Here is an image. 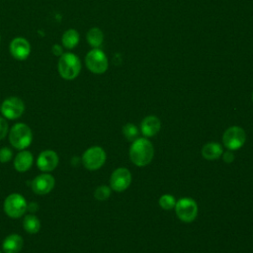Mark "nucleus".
Listing matches in <instances>:
<instances>
[{"mask_svg": "<svg viewBox=\"0 0 253 253\" xmlns=\"http://www.w3.org/2000/svg\"><path fill=\"white\" fill-rule=\"evenodd\" d=\"M154 155L152 143L144 137H138L132 141L129 148V158L131 162L139 167L149 164Z\"/></svg>", "mask_w": 253, "mask_h": 253, "instance_id": "obj_1", "label": "nucleus"}, {"mask_svg": "<svg viewBox=\"0 0 253 253\" xmlns=\"http://www.w3.org/2000/svg\"><path fill=\"white\" fill-rule=\"evenodd\" d=\"M57 69L59 75L65 80L75 79L81 70L79 57L72 52H63L58 59Z\"/></svg>", "mask_w": 253, "mask_h": 253, "instance_id": "obj_2", "label": "nucleus"}, {"mask_svg": "<svg viewBox=\"0 0 253 253\" xmlns=\"http://www.w3.org/2000/svg\"><path fill=\"white\" fill-rule=\"evenodd\" d=\"M9 140L11 145L16 149H26L33 140V133L30 126L24 123L15 124L9 130Z\"/></svg>", "mask_w": 253, "mask_h": 253, "instance_id": "obj_3", "label": "nucleus"}, {"mask_svg": "<svg viewBox=\"0 0 253 253\" xmlns=\"http://www.w3.org/2000/svg\"><path fill=\"white\" fill-rule=\"evenodd\" d=\"M26 199L18 193L10 194L4 201L3 209L5 213L12 218H19L27 211Z\"/></svg>", "mask_w": 253, "mask_h": 253, "instance_id": "obj_4", "label": "nucleus"}, {"mask_svg": "<svg viewBox=\"0 0 253 253\" xmlns=\"http://www.w3.org/2000/svg\"><path fill=\"white\" fill-rule=\"evenodd\" d=\"M85 64L87 68L95 74H103L108 69V58L100 48H93L85 56Z\"/></svg>", "mask_w": 253, "mask_h": 253, "instance_id": "obj_5", "label": "nucleus"}, {"mask_svg": "<svg viewBox=\"0 0 253 253\" xmlns=\"http://www.w3.org/2000/svg\"><path fill=\"white\" fill-rule=\"evenodd\" d=\"M106 161V152L100 146H92L84 151L82 155V163L84 167L90 171L98 170Z\"/></svg>", "mask_w": 253, "mask_h": 253, "instance_id": "obj_6", "label": "nucleus"}, {"mask_svg": "<svg viewBox=\"0 0 253 253\" xmlns=\"http://www.w3.org/2000/svg\"><path fill=\"white\" fill-rule=\"evenodd\" d=\"M175 212L179 219L185 222L193 221L198 214V206L191 198H182L176 202Z\"/></svg>", "mask_w": 253, "mask_h": 253, "instance_id": "obj_7", "label": "nucleus"}, {"mask_svg": "<svg viewBox=\"0 0 253 253\" xmlns=\"http://www.w3.org/2000/svg\"><path fill=\"white\" fill-rule=\"evenodd\" d=\"M4 118L8 120L19 119L25 112V104L19 97H9L5 99L0 107Z\"/></svg>", "mask_w": 253, "mask_h": 253, "instance_id": "obj_8", "label": "nucleus"}, {"mask_svg": "<svg viewBox=\"0 0 253 253\" xmlns=\"http://www.w3.org/2000/svg\"><path fill=\"white\" fill-rule=\"evenodd\" d=\"M245 139V131L240 126H230L224 131L222 135L223 145L229 150H236L242 147Z\"/></svg>", "mask_w": 253, "mask_h": 253, "instance_id": "obj_9", "label": "nucleus"}, {"mask_svg": "<svg viewBox=\"0 0 253 253\" xmlns=\"http://www.w3.org/2000/svg\"><path fill=\"white\" fill-rule=\"evenodd\" d=\"M131 182V174L128 169L125 167H120L116 169L110 178V186L116 192H123Z\"/></svg>", "mask_w": 253, "mask_h": 253, "instance_id": "obj_10", "label": "nucleus"}, {"mask_svg": "<svg viewBox=\"0 0 253 253\" xmlns=\"http://www.w3.org/2000/svg\"><path fill=\"white\" fill-rule=\"evenodd\" d=\"M10 53L17 60H25L31 53V44L27 39L22 37L14 38L10 42Z\"/></svg>", "mask_w": 253, "mask_h": 253, "instance_id": "obj_11", "label": "nucleus"}, {"mask_svg": "<svg viewBox=\"0 0 253 253\" xmlns=\"http://www.w3.org/2000/svg\"><path fill=\"white\" fill-rule=\"evenodd\" d=\"M59 162L58 155L53 150H43L40 153L37 159L38 168L43 173H49L53 171Z\"/></svg>", "mask_w": 253, "mask_h": 253, "instance_id": "obj_12", "label": "nucleus"}, {"mask_svg": "<svg viewBox=\"0 0 253 253\" xmlns=\"http://www.w3.org/2000/svg\"><path fill=\"white\" fill-rule=\"evenodd\" d=\"M55 180L49 173H42L38 175L32 182V190L37 195H46L54 188Z\"/></svg>", "mask_w": 253, "mask_h": 253, "instance_id": "obj_13", "label": "nucleus"}, {"mask_svg": "<svg viewBox=\"0 0 253 253\" xmlns=\"http://www.w3.org/2000/svg\"><path fill=\"white\" fill-rule=\"evenodd\" d=\"M161 127L160 120L155 116H148L144 118L140 124V130L146 137L155 135Z\"/></svg>", "mask_w": 253, "mask_h": 253, "instance_id": "obj_14", "label": "nucleus"}, {"mask_svg": "<svg viewBox=\"0 0 253 253\" xmlns=\"http://www.w3.org/2000/svg\"><path fill=\"white\" fill-rule=\"evenodd\" d=\"M33 154L28 150H21L14 158V168L18 172H27L33 165Z\"/></svg>", "mask_w": 253, "mask_h": 253, "instance_id": "obj_15", "label": "nucleus"}, {"mask_svg": "<svg viewBox=\"0 0 253 253\" xmlns=\"http://www.w3.org/2000/svg\"><path fill=\"white\" fill-rule=\"evenodd\" d=\"M24 245V241L21 235L12 233L8 235L2 243V249L4 253H19Z\"/></svg>", "mask_w": 253, "mask_h": 253, "instance_id": "obj_16", "label": "nucleus"}, {"mask_svg": "<svg viewBox=\"0 0 253 253\" xmlns=\"http://www.w3.org/2000/svg\"><path fill=\"white\" fill-rule=\"evenodd\" d=\"M223 153L222 146L217 142H209L202 148V155L208 160H214L220 157Z\"/></svg>", "mask_w": 253, "mask_h": 253, "instance_id": "obj_17", "label": "nucleus"}, {"mask_svg": "<svg viewBox=\"0 0 253 253\" xmlns=\"http://www.w3.org/2000/svg\"><path fill=\"white\" fill-rule=\"evenodd\" d=\"M79 40H80L79 33L75 29L66 30L61 37L62 45L67 49L74 48L78 44Z\"/></svg>", "mask_w": 253, "mask_h": 253, "instance_id": "obj_18", "label": "nucleus"}, {"mask_svg": "<svg viewBox=\"0 0 253 253\" xmlns=\"http://www.w3.org/2000/svg\"><path fill=\"white\" fill-rule=\"evenodd\" d=\"M86 40L88 42V43L94 47V48H99V46H101V44L103 43L104 41V34L102 32L101 29L94 27L91 28L86 35Z\"/></svg>", "mask_w": 253, "mask_h": 253, "instance_id": "obj_19", "label": "nucleus"}, {"mask_svg": "<svg viewBox=\"0 0 253 253\" xmlns=\"http://www.w3.org/2000/svg\"><path fill=\"white\" fill-rule=\"evenodd\" d=\"M23 228L30 234H36L41 229V221L35 214L30 213L24 217Z\"/></svg>", "mask_w": 253, "mask_h": 253, "instance_id": "obj_20", "label": "nucleus"}, {"mask_svg": "<svg viewBox=\"0 0 253 253\" xmlns=\"http://www.w3.org/2000/svg\"><path fill=\"white\" fill-rule=\"evenodd\" d=\"M123 133L128 141H134L138 138V128L130 123H127L123 127Z\"/></svg>", "mask_w": 253, "mask_h": 253, "instance_id": "obj_21", "label": "nucleus"}, {"mask_svg": "<svg viewBox=\"0 0 253 253\" xmlns=\"http://www.w3.org/2000/svg\"><path fill=\"white\" fill-rule=\"evenodd\" d=\"M176 202L177 201L175 200V198L172 195L166 194V195H163V196L160 197V199H159V206L163 210L168 211V210H171V209L175 208Z\"/></svg>", "mask_w": 253, "mask_h": 253, "instance_id": "obj_22", "label": "nucleus"}, {"mask_svg": "<svg viewBox=\"0 0 253 253\" xmlns=\"http://www.w3.org/2000/svg\"><path fill=\"white\" fill-rule=\"evenodd\" d=\"M110 195H111V189L106 185L99 186L94 192V197L98 201H106L110 197Z\"/></svg>", "mask_w": 253, "mask_h": 253, "instance_id": "obj_23", "label": "nucleus"}, {"mask_svg": "<svg viewBox=\"0 0 253 253\" xmlns=\"http://www.w3.org/2000/svg\"><path fill=\"white\" fill-rule=\"evenodd\" d=\"M13 156V152L8 147H2L0 148V162L1 163H7L11 160Z\"/></svg>", "mask_w": 253, "mask_h": 253, "instance_id": "obj_24", "label": "nucleus"}, {"mask_svg": "<svg viewBox=\"0 0 253 253\" xmlns=\"http://www.w3.org/2000/svg\"><path fill=\"white\" fill-rule=\"evenodd\" d=\"M8 123L4 118L0 117V140L6 137L8 134Z\"/></svg>", "mask_w": 253, "mask_h": 253, "instance_id": "obj_25", "label": "nucleus"}, {"mask_svg": "<svg viewBox=\"0 0 253 253\" xmlns=\"http://www.w3.org/2000/svg\"><path fill=\"white\" fill-rule=\"evenodd\" d=\"M51 52L55 56H60L63 53L62 46L59 45V44H53L52 47H51Z\"/></svg>", "mask_w": 253, "mask_h": 253, "instance_id": "obj_26", "label": "nucleus"}, {"mask_svg": "<svg viewBox=\"0 0 253 253\" xmlns=\"http://www.w3.org/2000/svg\"><path fill=\"white\" fill-rule=\"evenodd\" d=\"M222 157H223V161L226 162V163H231L233 161V159H234L233 154L231 152H229V151H227L225 153H222Z\"/></svg>", "mask_w": 253, "mask_h": 253, "instance_id": "obj_27", "label": "nucleus"}, {"mask_svg": "<svg viewBox=\"0 0 253 253\" xmlns=\"http://www.w3.org/2000/svg\"><path fill=\"white\" fill-rule=\"evenodd\" d=\"M38 210V204L36 203H32V204H28L27 205V211H29L30 212H35Z\"/></svg>", "mask_w": 253, "mask_h": 253, "instance_id": "obj_28", "label": "nucleus"}, {"mask_svg": "<svg viewBox=\"0 0 253 253\" xmlns=\"http://www.w3.org/2000/svg\"><path fill=\"white\" fill-rule=\"evenodd\" d=\"M252 101H253V93H252Z\"/></svg>", "mask_w": 253, "mask_h": 253, "instance_id": "obj_29", "label": "nucleus"}, {"mask_svg": "<svg viewBox=\"0 0 253 253\" xmlns=\"http://www.w3.org/2000/svg\"><path fill=\"white\" fill-rule=\"evenodd\" d=\"M0 41H1V37H0Z\"/></svg>", "mask_w": 253, "mask_h": 253, "instance_id": "obj_30", "label": "nucleus"}, {"mask_svg": "<svg viewBox=\"0 0 253 253\" xmlns=\"http://www.w3.org/2000/svg\"><path fill=\"white\" fill-rule=\"evenodd\" d=\"M0 253H1V251H0Z\"/></svg>", "mask_w": 253, "mask_h": 253, "instance_id": "obj_31", "label": "nucleus"}]
</instances>
